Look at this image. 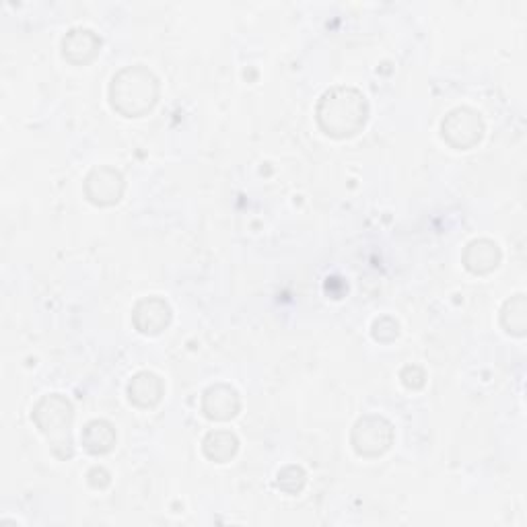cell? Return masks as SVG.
Returning a JSON list of instances; mask_svg holds the SVG:
<instances>
[{
  "mask_svg": "<svg viewBox=\"0 0 527 527\" xmlns=\"http://www.w3.org/2000/svg\"><path fill=\"white\" fill-rule=\"evenodd\" d=\"M315 120L324 134L332 138H350L365 128L369 120V101L363 91L355 87H330L318 101Z\"/></svg>",
  "mask_w": 527,
  "mask_h": 527,
  "instance_id": "6da1fadb",
  "label": "cell"
},
{
  "mask_svg": "<svg viewBox=\"0 0 527 527\" xmlns=\"http://www.w3.org/2000/svg\"><path fill=\"white\" fill-rule=\"evenodd\" d=\"M159 77L145 64L126 66L112 77L110 103L124 118H143L159 101Z\"/></svg>",
  "mask_w": 527,
  "mask_h": 527,
  "instance_id": "7a4b0ae2",
  "label": "cell"
},
{
  "mask_svg": "<svg viewBox=\"0 0 527 527\" xmlns=\"http://www.w3.org/2000/svg\"><path fill=\"white\" fill-rule=\"evenodd\" d=\"M33 425L46 437L56 460L68 462L75 458V406L62 394H46L33 404Z\"/></svg>",
  "mask_w": 527,
  "mask_h": 527,
  "instance_id": "3957f363",
  "label": "cell"
},
{
  "mask_svg": "<svg viewBox=\"0 0 527 527\" xmlns=\"http://www.w3.org/2000/svg\"><path fill=\"white\" fill-rule=\"evenodd\" d=\"M394 437V425L388 418L381 414H363L350 431V445L359 458L375 460L392 449Z\"/></svg>",
  "mask_w": 527,
  "mask_h": 527,
  "instance_id": "277c9868",
  "label": "cell"
},
{
  "mask_svg": "<svg viewBox=\"0 0 527 527\" xmlns=\"http://www.w3.org/2000/svg\"><path fill=\"white\" fill-rule=\"evenodd\" d=\"M484 136V120L480 112L468 108V105H460L447 112V116L441 120V138L455 151H470Z\"/></svg>",
  "mask_w": 527,
  "mask_h": 527,
  "instance_id": "5b68a950",
  "label": "cell"
},
{
  "mask_svg": "<svg viewBox=\"0 0 527 527\" xmlns=\"http://www.w3.org/2000/svg\"><path fill=\"white\" fill-rule=\"evenodd\" d=\"M85 198L95 206H114L126 192V180L120 169L112 165L93 167L83 182Z\"/></svg>",
  "mask_w": 527,
  "mask_h": 527,
  "instance_id": "8992f818",
  "label": "cell"
},
{
  "mask_svg": "<svg viewBox=\"0 0 527 527\" xmlns=\"http://www.w3.org/2000/svg\"><path fill=\"white\" fill-rule=\"evenodd\" d=\"M171 320L173 309L159 295L138 299L132 307V326L143 336H159L163 330L169 328Z\"/></svg>",
  "mask_w": 527,
  "mask_h": 527,
  "instance_id": "52a82bcc",
  "label": "cell"
},
{
  "mask_svg": "<svg viewBox=\"0 0 527 527\" xmlns=\"http://www.w3.org/2000/svg\"><path fill=\"white\" fill-rule=\"evenodd\" d=\"M202 414L215 423L233 420L241 410V396L229 383H213L202 392L200 400Z\"/></svg>",
  "mask_w": 527,
  "mask_h": 527,
  "instance_id": "ba28073f",
  "label": "cell"
},
{
  "mask_svg": "<svg viewBox=\"0 0 527 527\" xmlns=\"http://www.w3.org/2000/svg\"><path fill=\"white\" fill-rule=\"evenodd\" d=\"M101 38L99 33L89 27H73L64 33L60 42L62 58L75 66H85L93 62L101 52Z\"/></svg>",
  "mask_w": 527,
  "mask_h": 527,
  "instance_id": "9c48e42d",
  "label": "cell"
},
{
  "mask_svg": "<svg viewBox=\"0 0 527 527\" xmlns=\"http://www.w3.org/2000/svg\"><path fill=\"white\" fill-rule=\"evenodd\" d=\"M501 260H503L501 245L493 239H488V237L472 239L462 254L464 268L476 276L495 272L501 266Z\"/></svg>",
  "mask_w": 527,
  "mask_h": 527,
  "instance_id": "30bf717a",
  "label": "cell"
},
{
  "mask_svg": "<svg viewBox=\"0 0 527 527\" xmlns=\"http://www.w3.org/2000/svg\"><path fill=\"white\" fill-rule=\"evenodd\" d=\"M126 394H128L130 404H134L136 408L149 410V408H155L163 400L165 381L153 371H138L128 381Z\"/></svg>",
  "mask_w": 527,
  "mask_h": 527,
  "instance_id": "8fae6325",
  "label": "cell"
},
{
  "mask_svg": "<svg viewBox=\"0 0 527 527\" xmlns=\"http://www.w3.org/2000/svg\"><path fill=\"white\" fill-rule=\"evenodd\" d=\"M118 435L114 425L105 418H93L81 431V445L89 455H105L116 447Z\"/></svg>",
  "mask_w": 527,
  "mask_h": 527,
  "instance_id": "7c38bea8",
  "label": "cell"
},
{
  "mask_svg": "<svg viewBox=\"0 0 527 527\" xmlns=\"http://www.w3.org/2000/svg\"><path fill=\"white\" fill-rule=\"evenodd\" d=\"M239 451V439L233 431L227 429H217L206 433L202 439V453L204 458L215 462V464H227L231 462Z\"/></svg>",
  "mask_w": 527,
  "mask_h": 527,
  "instance_id": "4fadbf2b",
  "label": "cell"
},
{
  "mask_svg": "<svg viewBox=\"0 0 527 527\" xmlns=\"http://www.w3.org/2000/svg\"><path fill=\"white\" fill-rule=\"evenodd\" d=\"M501 326L507 334L523 338L527 330V301L523 293L513 295L501 309Z\"/></svg>",
  "mask_w": 527,
  "mask_h": 527,
  "instance_id": "5bb4252c",
  "label": "cell"
},
{
  "mask_svg": "<svg viewBox=\"0 0 527 527\" xmlns=\"http://www.w3.org/2000/svg\"><path fill=\"white\" fill-rule=\"evenodd\" d=\"M305 484H307V472L297 464H289L283 470H278L276 474V486L283 490L285 495H291V497L299 495L305 488Z\"/></svg>",
  "mask_w": 527,
  "mask_h": 527,
  "instance_id": "9a60e30c",
  "label": "cell"
},
{
  "mask_svg": "<svg viewBox=\"0 0 527 527\" xmlns=\"http://www.w3.org/2000/svg\"><path fill=\"white\" fill-rule=\"evenodd\" d=\"M371 336L381 344H390L400 336V324L390 315H381L371 324Z\"/></svg>",
  "mask_w": 527,
  "mask_h": 527,
  "instance_id": "2e32d148",
  "label": "cell"
},
{
  "mask_svg": "<svg viewBox=\"0 0 527 527\" xmlns=\"http://www.w3.org/2000/svg\"><path fill=\"white\" fill-rule=\"evenodd\" d=\"M400 381L408 390H423L427 383V373L420 365H406L400 371Z\"/></svg>",
  "mask_w": 527,
  "mask_h": 527,
  "instance_id": "e0dca14e",
  "label": "cell"
},
{
  "mask_svg": "<svg viewBox=\"0 0 527 527\" xmlns=\"http://www.w3.org/2000/svg\"><path fill=\"white\" fill-rule=\"evenodd\" d=\"M87 482H89L91 488L103 490V488H108L112 484V474L108 470H105V468H101V466H95V468L89 470Z\"/></svg>",
  "mask_w": 527,
  "mask_h": 527,
  "instance_id": "ac0fdd59",
  "label": "cell"
}]
</instances>
